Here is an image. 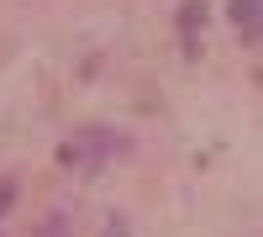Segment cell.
Listing matches in <instances>:
<instances>
[{
	"instance_id": "cell-1",
	"label": "cell",
	"mask_w": 263,
	"mask_h": 237,
	"mask_svg": "<svg viewBox=\"0 0 263 237\" xmlns=\"http://www.w3.org/2000/svg\"><path fill=\"white\" fill-rule=\"evenodd\" d=\"M227 16L242 27L248 42H258V0H227Z\"/></svg>"
},
{
	"instance_id": "cell-2",
	"label": "cell",
	"mask_w": 263,
	"mask_h": 237,
	"mask_svg": "<svg viewBox=\"0 0 263 237\" xmlns=\"http://www.w3.org/2000/svg\"><path fill=\"white\" fill-rule=\"evenodd\" d=\"M205 27V0H184L179 6V32L190 37V32H200Z\"/></svg>"
},
{
	"instance_id": "cell-3",
	"label": "cell",
	"mask_w": 263,
	"mask_h": 237,
	"mask_svg": "<svg viewBox=\"0 0 263 237\" xmlns=\"http://www.w3.org/2000/svg\"><path fill=\"white\" fill-rule=\"evenodd\" d=\"M32 237H74V227H69V216H63V211H48V216H42V227H37Z\"/></svg>"
},
{
	"instance_id": "cell-4",
	"label": "cell",
	"mask_w": 263,
	"mask_h": 237,
	"mask_svg": "<svg viewBox=\"0 0 263 237\" xmlns=\"http://www.w3.org/2000/svg\"><path fill=\"white\" fill-rule=\"evenodd\" d=\"M11 200H16V179H0V216L11 211Z\"/></svg>"
},
{
	"instance_id": "cell-5",
	"label": "cell",
	"mask_w": 263,
	"mask_h": 237,
	"mask_svg": "<svg viewBox=\"0 0 263 237\" xmlns=\"http://www.w3.org/2000/svg\"><path fill=\"white\" fill-rule=\"evenodd\" d=\"M100 237H126V222H121V216H111V232H100Z\"/></svg>"
}]
</instances>
